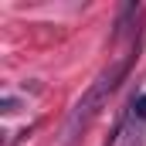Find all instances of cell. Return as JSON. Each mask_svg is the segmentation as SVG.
Wrapping results in <instances>:
<instances>
[{"instance_id": "6da1fadb", "label": "cell", "mask_w": 146, "mask_h": 146, "mask_svg": "<svg viewBox=\"0 0 146 146\" xmlns=\"http://www.w3.org/2000/svg\"><path fill=\"white\" fill-rule=\"evenodd\" d=\"M136 61V51L133 54H126V58H119V61H112L106 72L99 75L92 85H88V92L75 102V109L68 112V119H65V129H61V136H65V146H72L85 129H88V122L99 115V109L109 102V95L122 85V78L129 75V65Z\"/></svg>"}, {"instance_id": "7a4b0ae2", "label": "cell", "mask_w": 146, "mask_h": 146, "mask_svg": "<svg viewBox=\"0 0 146 146\" xmlns=\"http://www.w3.org/2000/svg\"><path fill=\"white\" fill-rule=\"evenodd\" d=\"M136 14H139L136 3H126V7H122V14H119V21H115V31H112V41H119V37L129 31V21H133Z\"/></svg>"}, {"instance_id": "3957f363", "label": "cell", "mask_w": 146, "mask_h": 146, "mask_svg": "<svg viewBox=\"0 0 146 146\" xmlns=\"http://www.w3.org/2000/svg\"><path fill=\"white\" fill-rule=\"evenodd\" d=\"M0 106H3V112H17V99H10V95H7Z\"/></svg>"}]
</instances>
